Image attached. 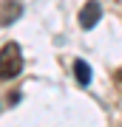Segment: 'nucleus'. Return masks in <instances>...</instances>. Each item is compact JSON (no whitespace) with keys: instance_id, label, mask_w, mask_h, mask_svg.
Returning <instances> with one entry per match:
<instances>
[{"instance_id":"f257e3e1","label":"nucleus","mask_w":122,"mask_h":127,"mask_svg":"<svg viewBox=\"0 0 122 127\" xmlns=\"http://www.w3.org/2000/svg\"><path fill=\"white\" fill-rule=\"evenodd\" d=\"M23 71V54L17 42H9L0 51V79H11Z\"/></svg>"},{"instance_id":"f03ea898","label":"nucleus","mask_w":122,"mask_h":127,"mask_svg":"<svg viewBox=\"0 0 122 127\" xmlns=\"http://www.w3.org/2000/svg\"><path fill=\"white\" fill-rule=\"evenodd\" d=\"M100 17H102V6L97 3V0H91V3H85L82 11H80V26L82 28H94L100 23Z\"/></svg>"},{"instance_id":"7ed1b4c3","label":"nucleus","mask_w":122,"mask_h":127,"mask_svg":"<svg viewBox=\"0 0 122 127\" xmlns=\"http://www.w3.org/2000/svg\"><path fill=\"white\" fill-rule=\"evenodd\" d=\"M20 14H23V3H17V0H6V3H0V26H11Z\"/></svg>"},{"instance_id":"20e7f679","label":"nucleus","mask_w":122,"mask_h":127,"mask_svg":"<svg viewBox=\"0 0 122 127\" xmlns=\"http://www.w3.org/2000/svg\"><path fill=\"white\" fill-rule=\"evenodd\" d=\"M74 73H77L80 85H88V82H91V68H88V62H82V59L74 62Z\"/></svg>"},{"instance_id":"39448f33","label":"nucleus","mask_w":122,"mask_h":127,"mask_svg":"<svg viewBox=\"0 0 122 127\" xmlns=\"http://www.w3.org/2000/svg\"><path fill=\"white\" fill-rule=\"evenodd\" d=\"M117 85H119V91H122V68L117 71Z\"/></svg>"}]
</instances>
